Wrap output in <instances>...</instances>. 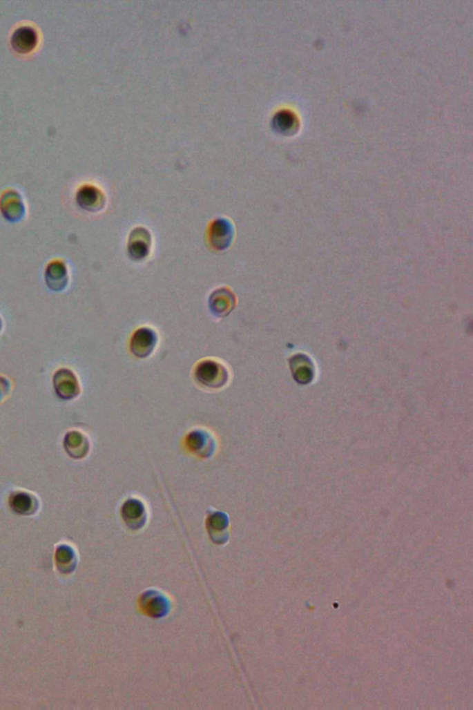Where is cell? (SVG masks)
<instances>
[{
	"instance_id": "obj_1",
	"label": "cell",
	"mask_w": 473,
	"mask_h": 710,
	"mask_svg": "<svg viewBox=\"0 0 473 710\" xmlns=\"http://www.w3.org/2000/svg\"><path fill=\"white\" fill-rule=\"evenodd\" d=\"M195 376L200 383L211 389H220L225 386L229 381L226 368L213 360L200 363L196 367Z\"/></svg>"
},
{
	"instance_id": "obj_2",
	"label": "cell",
	"mask_w": 473,
	"mask_h": 710,
	"mask_svg": "<svg viewBox=\"0 0 473 710\" xmlns=\"http://www.w3.org/2000/svg\"><path fill=\"white\" fill-rule=\"evenodd\" d=\"M53 383L57 396L63 400H73L80 394L77 376L68 368H61L55 373Z\"/></svg>"
},
{
	"instance_id": "obj_3",
	"label": "cell",
	"mask_w": 473,
	"mask_h": 710,
	"mask_svg": "<svg viewBox=\"0 0 473 710\" xmlns=\"http://www.w3.org/2000/svg\"><path fill=\"white\" fill-rule=\"evenodd\" d=\"M157 343V333L148 327H141L131 338V351L135 356L144 358L154 352Z\"/></svg>"
},
{
	"instance_id": "obj_4",
	"label": "cell",
	"mask_w": 473,
	"mask_h": 710,
	"mask_svg": "<svg viewBox=\"0 0 473 710\" xmlns=\"http://www.w3.org/2000/svg\"><path fill=\"white\" fill-rule=\"evenodd\" d=\"M186 443L188 449L199 457L209 458L215 452V439L204 430L191 431L186 439Z\"/></svg>"
},
{
	"instance_id": "obj_5",
	"label": "cell",
	"mask_w": 473,
	"mask_h": 710,
	"mask_svg": "<svg viewBox=\"0 0 473 710\" xmlns=\"http://www.w3.org/2000/svg\"><path fill=\"white\" fill-rule=\"evenodd\" d=\"M151 244V235L146 229H134L128 238V253L131 258L142 260L149 255Z\"/></svg>"
},
{
	"instance_id": "obj_6",
	"label": "cell",
	"mask_w": 473,
	"mask_h": 710,
	"mask_svg": "<svg viewBox=\"0 0 473 710\" xmlns=\"http://www.w3.org/2000/svg\"><path fill=\"white\" fill-rule=\"evenodd\" d=\"M45 280L51 291H63L69 283V270L64 262L59 259L51 261L46 267Z\"/></svg>"
},
{
	"instance_id": "obj_7",
	"label": "cell",
	"mask_w": 473,
	"mask_h": 710,
	"mask_svg": "<svg viewBox=\"0 0 473 710\" xmlns=\"http://www.w3.org/2000/svg\"><path fill=\"white\" fill-rule=\"evenodd\" d=\"M233 239V228L226 220H218L210 229V242L215 249L222 251L231 245Z\"/></svg>"
},
{
	"instance_id": "obj_8",
	"label": "cell",
	"mask_w": 473,
	"mask_h": 710,
	"mask_svg": "<svg viewBox=\"0 0 473 710\" xmlns=\"http://www.w3.org/2000/svg\"><path fill=\"white\" fill-rule=\"evenodd\" d=\"M0 209L5 218L10 222H17L24 215L23 203L16 192L4 193L1 198Z\"/></svg>"
},
{
	"instance_id": "obj_9",
	"label": "cell",
	"mask_w": 473,
	"mask_h": 710,
	"mask_svg": "<svg viewBox=\"0 0 473 710\" xmlns=\"http://www.w3.org/2000/svg\"><path fill=\"white\" fill-rule=\"evenodd\" d=\"M37 32L34 28L21 26L13 32L12 45L19 53H29L37 46Z\"/></svg>"
},
{
	"instance_id": "obj_10",
	"label": "cell",
	"mask_w": 473,
	"mask_h": 710,
	"mask_svg": "<svg viewBox=\"0 0 473 710\" xmlns=\"http://www.w3.org/2000/svg\"><path fill=\"white\" fill-rule=\"evenodd\" d=\"M76 199L79 206L87 211H98L102 209L105 201L102 192L92 185L81 187L78 191Z\"/></svg>"
},
{
	"instance_id": "obj_11",
	"label": "cell",
	"mask_w": 473,
	"mask_h": 710,
	"mask_svg": "<svg viewBox=\"0 0 473 710\" xmlns=\"http://www.w3.org/2000/svg\"><path fill=\"white\" fill-rule=\"evenodd\" d=\"M236 305V298L228 289H217L210 297V308L217 316L229 315Z\"/></svg>"
},
{
	"instance_id": "obj_12",
	"label": "cell",
	"mask_w": 473,
	"mask_h": 710,
	"mask_svg": "<svg viewBox=\"0 0 473 710\" xmlns=\"http://www.w3.org/2000/svg\"><path fill=\"white\" fill-rule=\"evenodd\" d=\"M89 441L83 433L79 431H70L66 435L64 439V448L66 452L69 453L70 457L75 459H83L86 457L89 452Z\"/></svg>"
},
{
	"instance_id": "obj_13",
	"label": "cell",
	"mask_w": 473,
	"mask_h": 710,
	"mask_svg": "<svg viewBox=\"0 0 473 710\" xmlns=\"http://www.w3.org/2000/svg\"><path fill=\"white\" fill-rule=\"evenodd\" d=\"M144 506L137 499H130L124 504L122 509L123 517L128 524L139 526L144 523Z\"/></svg>"
},
{
	"instance_id": "obj_14",
	"label": "cell",
	"mask_w": 473,
	"mask_h": 710,
	"mask_svg": "<svg viewBox=\"0 0 473 710\" xmlns=\"http://www.w3.org/2000/svg\"><path fill=\"white\" fill-rule=\"evenodd\" d=\"M37 503V499L31 494L23 491H16L10 497V506L16 512L26 513L31 510Z\"/></svg>"
},
{
	"instance_id": "obj_15",
	"label": "cell",
	"mask_w": 473,
	"mask_h": 710,
	"mask_svg": "<svg viewBox=\"0 0 473 710\" xmlns=\"http://www.w3.org/2000/svg\"><path fill=\"white\" fill-rule=\"evenodd\" d=\"M294 117L288 112H280L274 119V126L280 132H286L293 127Z\"/></svg>"
},
{
	"instance_id": "obj_16",
	"label": "cell",
	"mask_w": 473,
	"mask_h": 710,
	"mask_svg": "<svg viewBox=\"0 0 473 710\" xmlns=\"http://www.w3.org/2000/svg\"><path fill=\"white\" fill-rule=\"evenodd\" d=\"M12 390V383L5 376H0V401L4 400Z\"/></svg>"
},
{
	"instance_id": "obj_17",
	"label": "cell",
	"mask_w": 473,
	"mask_h": 710,
	"mask_svg": "<svg viewBox=\"0 0 473 710\" xmlns=\"http://www.w3.org/2000/svg\"><path fill=\"white\" fill-rule=\"evenodd\" d=\"M1 329H2V320H1V318H0V332H1Z\"/></svg>"
}]
</instances>
